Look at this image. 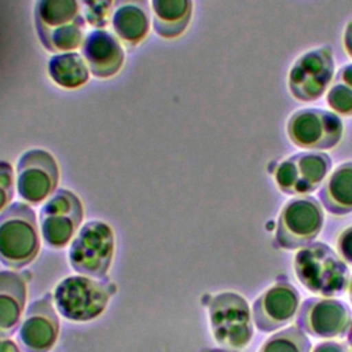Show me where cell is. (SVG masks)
<instances>
[{
    "label": "cell",
    "mask_w": 352,
    "mask_h": 352,
    "mask_svg": "<svg viewBox=\"0 0 352 352\" xmlns=\"http://www.w3.org/2000/svg\"><path fill=\"white\" fill-rule=\"evenodd\" d=\"M14 191V175L8 162L0 161V210L10 202Z\"/></svg>",
    "instance_id": "cell-23"
},
{
    "label": "cell",
    "mask_w": 352,
    "mask_h": 352,
    "mask_svg": "<svg viewBox=\"0 0 352 352\" xmlns=\"http://www.w3.org/2000/svg\"><path fill=\"white\" fill-rule=\"evenodd\" d=\"M81 55L88 70L98 78L117 74L124 65V50L114 33L96 29L88 33L81 44Z\"/></svg>",
    "instance_id": "cell-15"
},
{
    "label": "cell",
    "mask_w": 352,
    "mask_h": 352,
    "mask_svg": "<svg viewBox=\"0 0 352 352\" xmlns=\"http://www.w3.org/2000/svg\"><path fill=\"white\" fill-rule=\"evenodd\" d=\"M290 142L304 150H331L342 139L344 122L334 111L305 107L296 110L287 120Z\"/></svg>",
    "instance_id": "cell-6"
},
{
    "label": "cell",
    "mask_w": 352,
    "mask_h": 352,
    "mask_svg": "<svg viewBox=\"0 0 352 352\" xmlns=\"http://www.w3.org/2000/svg\"><path fill=\"white\" fill-rule=\"evenodd\" d=\"M205 352H236L235 349H206Z\"/></svg>",
    "instance_id": "cell-30"
},
{
    "label": "cell",
    "mask_w": 352,
    "mask_h": 352,
    "mask_svg": "<svg viewBox=\"0 0 352 352\" xmlns=\"http://www.w3.org/2000/svg\"><path fill=\"white\" fill-rule=\"evenodd\" d=\"M296 323L311 337L331 340L349 330L352 312L349 305L338 298L312 297L300 305Z\"/></svg>",
    "instance_id": "cell-9"
},
{
    "label": "cell",
    "mask_w": 352,
    "mask_h": 352,
    "mask_svg": "<svg viewBox=\"0 0 352 352\" xmlns=\"http://www.w3.org/2000/svg\"><path fill=\"white\" fill-rule=\"evenodd\" d=\"M333 81L342 82L344 85L352 88V63H346V65L341 66L340 70L337 72V74L334 76Z\"/></svg>",
    "instance_id": "cell-26"
},
{
    "label": "cell",
    "mask_w": 352,
    "mask_h": 352,
    "mask_svg": "<svg viewBox=\"0 0 352 352\" xmlns=\"http://www.w3.org/2000/svg\"><path fill=\"white\" fill-rule=\"evenodd\" d=\"M113 256V234L109 226L91 221L74 239L69 258L73 268L88 276H103Z\"/></svg>",
    "instance_id": "cell-10"
},
{
    "label": "cell",
    "mask_w": 352,
    "mask_h": 352,
    "mask_svg": "<svg viewBox=\"0 0 352 352\" xmlns=\"http://www.w3.org/2000/svg\"><path fill=\"white\" fill-rule=\"evenodd\" d=\"M48 74L56 85L67 89L78 88L89 78V70L82 55L74 51L59 52L51 56L48 60Z\"/></svg>",
    "instance_id": "cell-19"
},
{
    "label": "cell",
    "mask_w": 352,
    "mask_h": 352,
    "mask_svg": "<svg viewBox=\"0 0 352 352\" xmlns=\"http://www.w3.org/2000/svg\"><path fill=\"white\" fill-rule=\"evenodd\" d=\"M348 345H349V348L352 349V323H351L349 330H348Z\"/></svg>",
    "instance_id": "cell-28"
},
{
    "label": "cell",
    "mask_w": 352,
    "mask_h": 352,
    "mask_svg": "<svg viewBox=\"0 0 352 352\" xmlns=\"http://www.w3.org/2000/svg\"><path fill=\"white\" fill-rule=\"evenodd\" d=\"M311 352H348L346 346L337 341H323L318 344Z\"/></svg>",
    "instance_id": "cell-25"
},
{
    "label": "cell",
    "mask_w": 352,
    "mask_h": 352,
    "mask_svg": "<svg viewBox=\"0 0 352 352\" xmlns=\"http://www.w3.org/2000/svg\"><path fill=\"white\" fill-rule=\"evenodd\" d=\"M107 298L102 285L81 276L63 280L55 292L58 309L73 320H89L98 316L104 309Z\"/></svg>",
    "instance_id": "cell-13"
},
{
    "label": "cell",
    "mask_w": 352,
    "mask_h": 352,
    "mask_svg": "<svg viewBox=\"0 0 352 352\" xmlns=\"http://www.w3.org/2000/svg\"><path fill=\"white\" fill-rule=\"evenodd\" d=\"M153 28L164 38L184 33L192 16V0H151Z\"/></svg>",
    "instance_id": "cell-18"
},
{
    "label": "cell",
    "mask_w": 352,
    "mask_h": 352,
    "mask_svg": "<svg viewBox=\"0 0 352 352\" xmlns=\"http://www.w3.org/2000/svg\"><path fill=\"white\" fill-rule=\"evenodd\" d=\"M209 322L214 341L227 349H243L253 338L252 308L238 293L214 296L209 305Z\"/></svg>",
    "instance_id": "cell-3"
},
{
    "label": "cell",
    "mask_w": 352,
    "mask_h": 352,
    "mask_svg": "<svg viewBox=\"0 0 352 352\" xmlns=\"http://www.w3.org/2000/svg\"><path fill=\"white\" fill-rule=\"evenodd\" d=\"M342 45L349 58H352V19H349L345 25L342 33Z\"/></svg>",
    "instance_id": "cell-27"
},
{
    "label": "cell",
    "mask_w": 352,
    "mask_h": 352,
    "mask_svg": "<svg viewBox=\"0 0 352 352\" xmlns=\"http://www.w3.org/2000/svg\"><path fill=\"white\" fill-rule=\"evenodd\" d=\"M82 219V206L78 198L67 191L58 190L41 210V228L48 245L63 246Z\"/></svg>",
    "instance_id": "cell-14"
},
{
    "label": "cell",
    "mask_w": 352,
    "mask_h": 352,
    "mask_svg": "<svg viewBox=\"0 0 352 352\" xmlns=\"http://www.w3.org/2000/svg\"><path fill=\"white\" fill-rule=\"evenodd\" d=\"M58 165L45 150L32 148L22 154L16 168L19 195L32 204L45 199L58 184Z\"/></svg>",
    "instance_id": "cell-12"
},
{
    "label": "cell",
    "mask_w": 352,
    "mask_h": 352,
    "mask_svg": "<svg viewBox=\"0 0 352 352\" xmlns=\"http://www.w3.org/2000/svg\"><path fill=\"white\" fill-rule=\"evenodd\" d=\"M300 293L287 282H278L265 289L253 302V323L261 333L286 327L297 316Z\"/></svg>",
    "instance_id": "cell-11"
},
{
    "label": "cell",
    "mask_w": 352,
    "mask_h": 352,
    "mask_svg": "<svg viewBox=\"0 0 352 352\" xmlns=\"http://www.w3.org/2000/svg\"><path fill=\"white\" fill-rule=\"evenodd\" d=\"M331 158L320 151H301L282 161L274 172L276 187L286 195L304 197L324 183Z\"/></svg>",
    "instance_id": "cell-8"
},
{
    "label": "cell",
    "mask_w": 352,
    "mask_h": 352,
    "mask_svg": "<svg viewBox=\"0 0 352 352\" xmlns=\"http://www.w3.org/2000/svg\"><path fill=\"white\" fill-rule=\"evenodd\" d=\"M34 25L41 44L51 52L73 51L85 38V19L78 0H37Z\"/></svg>",
    "instance_id": "cell-2"
},
{
    "label": "cell",
    "mask_w": 352,
    "mask_h": 352,
    "mask_svg": "<svg viewBox=\"0 0 352 352\" xmlns=\"http://www.w3.org/2000/svg\"><path fill=\"white\" fill-rule=\"evenodd\" d=\"M38 249L34 212L15 202L0 216V260L12 267L29 263Z\"/></svg>",
    "instance_id": "cell-5"
},
{
    "label": "cell",
    "mask_w": 352,
    "mask_h": 352,
    "mask_svg": "<svg viewBox=\"0 0 352 352\" xmlns=\"http://www.w3.org/2000/svg\"><path fill=\"white\" fill-rule=\"evenodd\" d=\"M324 224V213L320 202L311 197L289 199L280 209L275 241L285 250H297L312 243Z\"/></svg>",
    "instance_id": "cell-4"
},
{
    "label": "cell",
    "mask_w": 352,
    "mask_h": 352,
    "mask_svg": "<svg viewBox=\"0 0 352 352\" xmlns=\"http://www.w3.org/2000/svg\"><path fill=\"white\" fill-rule=\"evenodd\" d=\"M110 22L120 43L126 47L139 45L151 25L148 0H114Z\"/></svg>",
    "instance_id": "cell-16"
},
{
    "label": "cell",
    "mask_w": 352,
    "mask_h": 352,
    "mask_svg": "<svg viewBox=\"0 0 352 352\" xmlns=\"http://www.w3.org/2000/svg\"><path fill=\"white\" fill-rule=\"evenodd\" d=\"M333 78V51L323 45L301 54L293 62L287 76V87L294 99L309 103L323 96Z\"/></svg>",
    "instance_id": "cell-7"
},
{
    "label": "cell",
    "mask_w": 352,
    "mask_h": 352,
    "mask_svg": "<svg viewBox=\"0 0 352 352\" xmlns=\"http://www.w3.org/2000/svg\"><path fill=\"white\" fill-rule=\"evenodd\" d=\"M327 106L338 116H352V88L338 81H331L326 95Z\"/></svg>",
    "instance_id": "cell-22"
},
{
    "label": "cell",
    "mask_w": 352,
    "mask_h": 352,
    "mask_svg": "<svg viewBox=\"0 0 352 352\" xmlns=\"http://www.w3.org/2000/svg\"><path fill=\"white\" fill-rule=\"evenodd\" d=\"M311 348L307 334L296 324L275 331L261 344L258 352H311Z\"/></svg>",
    "instance_id": "cell-20"
},
{
    "label": "cell",
    "mask_w": 352,
    "mask_h": 352,
    "mask_svg": "<svg viewBox=\"0 0 352 352\" xmlns=\"http://www.w3.org/2000/svg\"><path fill=\"white\" fill-rule=\"evenodd\" d=\"M348 296H349V301H351V304H352V276H351V279H349V285H348Z\"/></svg>",
    "instance_id": "cell-29"
},
{
    "label": "cell",
    "mask_w": 352,
    "mask_h": 352,
    "mask_svg": "<svg viewBox=\"0 0 352 352\" xmlns=\"http://www.w3.org/2000/svg\"><path fill=\"white\" fill-rule=\"evenodd\" d=\"M319 199L331 214L344 216L352 212V161L340 164L326 177Z\"/></svg>",
    "instance_id": "cell-17"
},
{
    "label": "cell",
    "mask_w": 352,
    "mask_h": 352,
    "mask_svg": "<svg viewBox=\"0 0 352 352\" xmlns=\"http://www.w3.org/2000/svg\"><path fill=\"white\" fill-rule=\"evenodd\" d=\"M337 253L341 258L352 267V226L346 227L337 236Z\"/></svg>",
    "instance_id": "cell-24"
},
{
    "label": "cell",
    "mask_w": 352,
    "mask_h": 352,
    "mask_svg": "<svg viewBox=\"0 0 352 352\" xmlns=\"http://www.w3.org/2000/svg\"><path fill=\"white\" fill-rule=\"evenodd\" d=\"M293 270L298 282L320 297L341 296L351 279L348 264L323 242H312L298 249L293 258Z\"/></svg>",
    "instance_id": "cell-1"
},
{
    "label": "cell",
    "mask_w": 352,
    "mask_h": 352,
    "mask_svg": "<svg viewBox=\"0 0 352 352\" xmlns=\"http://www.w3.org/2000/svg\"><path fill=\"white\" fill-rule=\"evenodd\" d=\"M78 3L87 23L98 29L106 28L111 18L114 0H78Z\"/></svg>",
    "instance_id": "cell-21"
}]
</instances>
